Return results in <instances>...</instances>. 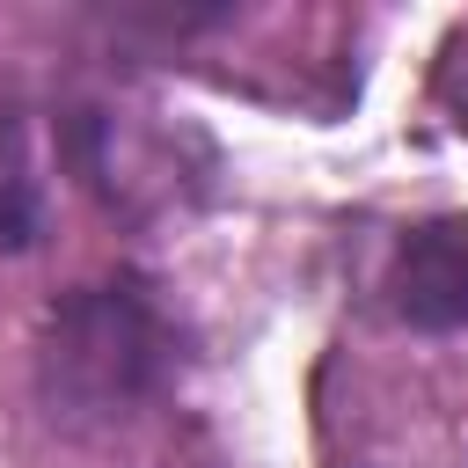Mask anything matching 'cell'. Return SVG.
<instances>
[{
    "instance_id": "3957f363",
    "label": "cell",
    "mask_w": 468,
    "mask_h": 468,
    "mask_svg": "<svg viewBox=\"0 0 468 468\" xmlns=\"http://www.w3.org/2000/svg\"><path fill=\"white\" fill-rule=\"evenodd\" d=\"M51 234V190L37 161V124L15 88H0V256H29Z\"/></svg>"
},
{
    "instance_id": "7a4b0ae2",
    "label": "cell",
    "mask_w": 468,
    "mask_h": 468,
    "mask_svg": "<svg viewBox=\"0 0 468 468\" xmlns=\"http://www.w3.org/2000/svg\"><path fill=\"white\" fill-rule=\"evenodd\" d=\"M380 300L417 336H461L468 329V212H431L395 234Z\"/></svg>"
},
{
    "instance_id": "6da1fadb",
    "label": "cell",
    "mask_w": 468,
    "mask_h": 468,
    "mask_svg": "<svg viewBox=\"0 0 468 468\" xmlns=\"http://www.w3.org/2000/svg\"><path fill=\"white\" fill-rule=\"evenodd\" d=\"M37 402L58 431L102 439L146 417L183 373V322L146 271L66 285L37 322Z\"/></svg>"
}]
</instances>
